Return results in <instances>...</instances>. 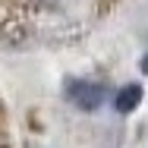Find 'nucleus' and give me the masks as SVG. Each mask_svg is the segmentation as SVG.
I'll return each instance as SVG.
<instances>
[{
    "label": "nucleus",
    "instance_id": "nucleus-3",
    "mask_svg": "<svg viewBox=\"0 0 148 148\" xmlns=\"http://www.w3.org/2000/svg\"><path fill=\"white\" fill-rule=\"evenodd\" d=\"M142 73H148V54H145V60H142Z\"/></svg>",
    "mask_w": 148,
    "mask_h": 148
},
{
    "label": "nucleus",
    "instance_id": "nucleus-1",
    "mask_svg": "<svg viewBox=\"0 0 148 148\" xmlns=\"http://www.w3.org/2000/svg\"><path fill=\"white\" fill-rule=\"evenodd\" d=\"M66 98L79 107V110H98L107 98V88L98 82H85V79H73L66 82Z\"/></svg>",
    "mask_w": 148,
    "mask_h": 148
},
{
    "label": "nucleus",
    "instance_id": "nucleus-2",
    "mask_svg": "<svg viewBox=\"0 0 148 148\" xmlns=\"http://www.w3.org/2000/svg\"><path fill=\"white\" fill-rule=\"evenodd\" d=\"M139 104H142V85H123L117 91V98H114V107H117L120 114H129Z\"/></svg>",
    "mask_w": 148,
    "mask_h": 148
}]
</instances>
